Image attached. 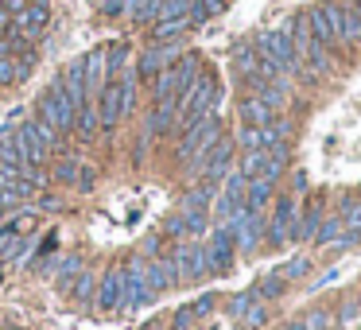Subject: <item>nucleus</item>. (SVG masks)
<instances>
[{
  "mask_svg": "<svg viewBox=\"0 0 361 330\" xmlns=\"http://www.w3.org/2000/svg\"><path fill=\"white\" fill-rule=\"evenodd\" d=\"M233 66L241 71V78H257V71H260V51H257V43H241V47L233 51Z\"/></svg>",
  "mask_w": 361,
  "mask_h": 330,
  "instance_id": "20",
  "label": "nucleus"
},
{
  "mask_svg": "<svg viewBox=\"0 0 361 330\" xmlns=\"http://www.w3.org/2000/svg\"><path fill=\"white\" fill-rule=\"evenodd\" d=\"M272 179H249V190H245V210L260 214L268 206V198H272Z\"/></svg>",
  "mask_w": 361,
  "mask_h": 330,
  "instance_id": "21",
  "label": "nucleus"
},
{
  "mask_svg": "<svg viewBox=\"0 0 361 330\" xmlns=\"http://www.w3.org/2000/svg\"><path fill=\"white\" fill-rule=\"evenodd\" d=\"M307 272H311V260H303V257H299V260H288V264L280 268L283 280H299V276H307Z\"/></svg>",
  "mask_w": 361,
  "mask_h": 330,
  "instance_id": "38",
  "label": "nucleus"
},
{
  "mask_svg": "<svg viewBox=\"0 0 361 330\" xmlns=\"http://www.w3.org/2000/svg\"><path fill=\"white\" fill-rule=\"evenodd\" d=\"M32 226H35V218H32V214H24V218H16V221H12L8 229H12V233H20V237H24V233H27V229H32Z\"/></svg>",
  "mask_w": 361,
  "mask_h": 330,
  "instance_id": "43",
  "label": "nucleus"
},
{
  "mask_svg": "<svg viewBox=\"0 0 361 330\" xmlns=\"http://www.w3.org/2000/svg\"><path fill=\"white\" fill-rule=\"evenodd\" d=\"M32 125H35V133H39V140L47 144L51 152H55V148H59V136H63V133H55V128H51L47 121H39V117H32Z\"/></svg>",
  "mask_w": 361,
  "mask_h": 330,
  "instance_id": "37",
  "label": "nucleus"
},
{
  "mask_svg": "<svg viewBox=\"0 0 361 330\" xmlns=\"http://www.w3.org/2000/svg\"><path fill=\"white\" fill-rule=\"evenodd\" d=\"M82 175V159H59L55 164V179L59 183H78Z\"/></svg>",
  "mask_w": 361,
  "mask_h": 330,
  "instance_id": "32",
  "label": "nucleus"
},
{
  "mask_svg": "<svg viewBox=\"0 0 361 330\" xmlns=\"http://www.w3.org/2000/svg\"><path fill=\"white\" fill-rule=\"evenodd\" d=\"M342 43H361V0H342Z\"/></svg>",
  "mask_w": 361,
  "mask_h": 330,
  "instance_id": "16",
  "label": "nucleus"
},
{
  "mask_svg": "<svg viewBox=\"0 0 361 330\" xmlns=\"http://www.w3.org/2000/svg\"><path fill=\"white\" fill-rule=\"evenodd\" d=\"M0 32H12V12L0 4Z\"/></svg>",
  "mask_w": 361,
  "mask_h": 330,
  "instance_id": "47",
  "label": "nucleus"
},
{
  "mask_svg": "<svg viewBox=\"0 0 361 330\" xmlns=\"http://www.w3.org/2000/svg\"><path fill=\"white\" fill-rule=\"evenodd\" d=\"M152 97H156V105L164 102H179L183 97V71H179V59H175L167 71L156 74V86H152Z\"/></svg>",
  "mask_w": 361,
  "mask_h": 330,
  "instance_id": "13",
  "label": "nucleus"
},
{
  "mask_svg": "<svg viewBox=\"0 0 361 330\" xmlns=\"http://www.w3.org/2000/svg\"><path fill=\"white\" fill-rule=\"evenodd\" d=\"M229 164H233V144H229V140H218V144H214V148L195 164V171L202 175L206 183H218V179H226V175H229Z\"/></svg>",
  "mask_w": 361,
  "mask_h": 330,
  "instance_id": "11",
  "label": "nucleus"
},
{
  "mask_svg": "<svg viewBox=\"0 0 361 330\" xmlns=\"http://www.w3.org/2000/svg\"><path fill=\"white\" fill-rule=\"evenodd\" d=\"M82 272V257H66L63 260V268H59V288H71V283H74V276H78Z\"/></svg>",
  "mask_w": 361,
  "mask_h": 330,
  "instance_id": "33",
  "label": "nucleus"
},
{
  "mask_svg": "<svg viewBox=\"0 0 361 330\" xmlns=\"http://www.w3.org/2000/svg\"><path fill=\"white\" fill-rule=\"evenodd\" d=\"M190 28V16H179V20H156L152 24V39L156 43H167V39H175V35H183Z\"/></svg>",
  "mask_w": 361,
  "mask_h": 330,
  "instance_id": "25",
  "label": "nucleus"
},
{
  "mask_svg": "<svg viewBox=\"0 0 361 330\" xmlns=\"http://www.w3.org/2000/svg\"><path fill=\"white\" fill-rule=\"evenodd\" d=\"M136 102V74H121V78H109L105 90L97 94V117H102V128H113Z\"/></svg>",
  "mask_w": 361,
  "mask_h": 330,
  "instance_id": "1",
  "label": "nucleus"
},
{
  "mask_svg": "<svg viewBox=\"0 0 361 330\" xmlns=\"http://www.w3.org/2000/svg\"><path fill=\"white\" fill-rule=\"evenodd\" d=\"M128 59H133V51H128L125 43H113V47L105 51V66H109V78H121V74L128 71Z\"/></svg>",
  "mask_w": 361,
  "mask_h": 330,
  "instance_id": "26",
  "label": "nucleus"
},
{
  "mask_svg": "<svg viewBox=\"0 0 361 330\" xmlns=\"http://www.w3.org/2000/svg\"><path fill=\"white\" fill-rule=\"evenodd\" d=\"M237 144H241L245 152H257V148H264V136H260V128L245 125L241 133H237Z\"/></svg>",
  "mask_w": 361,
  "mask_h": 330,
  "instance_id": "35",
  "label": "nucleus"
},
{
  "mask_svg": "<svg viewBox=\"0 0 361 330\" xmlns=\"http://www.w3.org/2000/svg\"><path fill=\"white\" fill-rule=\"evenodd\" d=\"M39 121H47L55 133H74V117H78V109H74V102L66 97V90L63 86H55L51 94H43L39 97V113H35Z\"/></svg>",
  "mask_w": 361,
  "mask_h": 330,
  "instance_id": "4",
  "label": "nucleus"
},
{
  "mask_svg": "<svg viewBox=\"0 0 361 330\" xmlns=\"http://www.w3.org/2000/svg\"><path fill=\"white\" fill-rule=\"evenodd\" d=\"M214 105H218V82H214V74H198V82L179 97V125L190 128L195 121L210 117Z\"/></svg>",
  "mask_w": 361,
  "mask_h": 330,
  "instance_id": "2",
  "label": "nucleus"
},
{
  "mask_svg": "<svg viewBox=\"0 0 361 330\" xmlns=\"http://www.w3.org/2000/svg\"><path fill=\"white\" fill-rule=\"evenodd\" d=\"M299 322H303V330H330L334 326V314L322 311V307H314V311H307Z\"/></svg>",
  "mask_w": 361,
  "mask_h": 330,
  "instance_id": "31",
  "label": "nucleus"
},
{
  "mask_svg": "<svg viewBox=\"0 0 361 330\" xmlns=\"http://www.w3.org/2000/svg\"><path fill=\"white\" fill-rule=\"evenodd\" d=\"M190 322H195V311H190V307H183V311L175 314V330H187Z\"/></svg>",
  "mask_w": 361,
  "mask_h": 330,
  "instance_id": "46",
  "label": "nucleus"
},
{
  "mask_svg": "<svg viewBox=\"0 0 361 330\" xmlns=\"http://www.w3.org/2000/svg\"><path fill=\"white\" fill-rule=\"evenodd\" d=\"M257 51H260V55H268L272 63H280L283 74H299V71H303V63H299V55H295V47H291L288 32H264L257 39Z\"/></svg>",
  "mask_w": 361,
  "mask_h": 330,
  "instance_id": "7",
  "label": "nucleus"
},
{
  "mask_svg": "<svg viewBox=\"0 0 361 330\" xmlns=\"http://www.w3.org/2000/svg\"><path fill=\"white\" fill-rule=\"evenodd\" d=\"M97 125H102V117H97V102H86L78 109V117H74V133H78L82 140H94Z\"/></svg>",
  "mask_w": 361,
  "mask_h": 330,
  "instance_id": "23",
  "label": "nucleus"
},
{
  "mask_svg": "<svg viewBox=\"0 0 361 330\" xmlns=\"http://www.w3.org/2000/svg\"><path fill=\"white\" fill-rule=\"evenodd\" d=\"M245 322H249V326H260V322H264V307L252 303V307H249V314H245Z\"/></svg>",
  "mask_w": 361,
  "mask_h": 330,
  "instance_id": "45",
  "label": "nucleus"
},
{
  "mask_svg": "<svg viewBox=\"0 0 361 330\" xmlns=\"http://www.w3.org/2000/svg\"><path fill=\"white\" fill-rule=\"evenodd\" d=\"M0 90H4V86H0Z\"/></svg>",
  "mask_w": 361,
  "mask_h": 330,
  "instance_id": "49",
  "label": "nucleus"
},
{
  "mask_svg": "<svg viewBox=\"0 0 361 330\" xmlns=\"http://www.w3.org/2000/svg\"><path fill=\"white\" fill-rule=\"evenodd\" d=\"M175 63V51H167V47H152L148 55H140V63H136V74H140V78H156L159 71H167V66Z\"/></svg>",
  "mask_w": 361,
  "mask_h": 330,
  "instance_id": "15",
  "label": "nucleus"
},
{
  "mask_svg": "<svg viewBox=\"0 0 361 330\" xmlns=\"http://www.w3.org/2000/svg\"><path fill=\"white\" fill-rule=\"evenodd\" d=\"M307 24H311L314 39H319L322 47L342 43V12H338V4H330V0H322V4H314V8L307 12Z\"/></svg>",
  "mask_w": 361,
  "mask_h": 330,
  "instance_id": "6",
  "label": "nucleus"
},
{
  "mask_svg": "<svg viewBox=\"0 0 361 330\" xmlns=\"http://www.w3.org/2000/svg\"><path fill=\"white\" fill-rule=\"evenodd\" d=\"M121 295H125V268H109L97 283V307L102 311H117Z\"/></svg>",
  "mask_w": 361,
  "mask_h": 330,
  "instance_id": "14",
  "label": "nucleus"
},
{
  "mask_svg": "<svg viewBox=\"0 0 361 330\" xmlns=\"http://www.w3.org/2000/svg\"><path fill=\"white\" fill-rule=\"evenodd\" d=\"M272 117H276V113L268 109V105L260 102V97H245V102H241V121H245V125L264 128V125H272Z\"/></svg>",
  "mask_w": 361,
  "mask_h": 330,
  "instance_id": "19",
  "label": "nucleus"
},
{
  "mask_svg": "<svg viewBox=\"0 0 361 330\" xmlns=\"http://www.w3.org/2000/svg\"><path fill=\"white\" fill-rule=\"evenodd\" d=\"M218 140H221V125H218V117L210 113V117L195 121L190 128H183V136H179V159H183V164H198V159H202Z\"/></svg>",
  "mask_w": 361,
  "mask_h": 330,
  "instance_id": "3",
  "label": "nucleus"
},
{
  "mask_svg": "<svg viewBox=\"0 0 361 330\" xmlns=\"http://www.w3.org/2000/svg\"><path fill=\"white\" fill-rule=\"evenodd\" d=\"M27 249V237L12 233V229H4L0 233V260H20V252Z\"/></svg>",
  "mask_w": 361,
  "mask_h": 330,
  "instance_id": "28",
  "label": "nucleus"
},
{
  "mask_svg": "<svg viewBox=\"0 0 361 330\" xmlns=\"http://www.w3.org/2000/svg\"><path fill=\"white\" fill-rule=\"evenodd\" d=\"M159 8H164V0H144L140 8L133 12L136 24H148V20H159Z\"/></svg>",
  "mask_w": 361,
  "mask_h": 330,
  "instance_id": "36",
  "label": "nucleus"
},
{
  "mask_svg": "<svg viewBox=\"0 0 361 330\" xmlns=\"http://www.w3.org/2000/svg\"><path fill=\"white\" fill-rule=\"evenodd\" d=\"M12 144H16L20 159H24V164H32V167H43L51 159V148L39 140V133H35L32 121H24L20 128H12Z\"/></svg>",
  "mask_w": 361,
  "mask_h": 330,
  "instance_id": "8",
  "label": "nucleus"
},
{
  "mask_svg": "<svg viewBox=\"0 0 361 330\" xmlns=\"http://www.w3.org/2000/svg\"><path fill=\"white\" fill-rule=\"evenodd\" d=\"M175 121H179V102H164V105H156V113L148 117V128H144V133H148V136H164V133H171V128H175Z\"/></svg>",
  "mask_w": 361,
  "mask_h": 330,
  "instance_id": "17",
  "label": "nucleus"
},
{
  "mask_svg": "<svg viewBox=\"0 0 361 330\" xmlns=\"http://www.w3.org/2000/svg\"><path fill=\"white\" fill-rule=\"evenodd\" d=\"M71 291H74L78 299H86L90 291H94V276H90V272H78V276H74V283H71Z\"/></svg>",
  "mask_w": 361,
  "mask_h": 330,
  "instance_id": "39",
  "label": "nucleus"
},
{
  "mask_svg": "<svg viewBox=\"0 0 361 330\" xmlns=\"http://www.w3.org/2000/svg\"><path fill=\"white\" fill-rule=\"evenodd\" d=\"M342 233H345L342 218H322V226H319V233H314V241H319V245H334Z\"/></svg>",
  "mask_w": 361,
  "mask_h": 330,
  "instance_id": "29",
  "label": "nucleus"
},
{
  "mask_svg": "<svg viewBox=\"0 0 361 330\" xmlns=\"http://www.w3.org/2000/svg\"><path fill=\"white\" fill-rule=\"evenodd\" d=\"M252 303H257V291H241V295L229 299V314H233V319H245Z\"/></svg>",
  "mask_w": 361,
  "mask_h": 330,
  "instance_id": "34",
  "label": "nucleus"
},
{
  "mask_svg": "<svg viewBox=\"0 0 361 330\" xmlns=\"http://www.w3.org/2000/svg\"><path fill=\"white\" fill-rule=\"evenodd\" d=\"M94 183H97L94 167H90V164H82V175H78V187H82V190H94Z\"/></svg>",
  "mask_w": 361,
  "mask_h": 330,
  "instance_id": "42",
  "label": "nucleus"
},
{
  "mask_svg": "<svg viewBox=\"0 0 361 330\" xmlns=\"http://www.w3.org/2000/svg\"><path fill=\"white\" fill-rule=\"evenodd\" d=\"M171 264L179 272V280H202L210 268H206V245H179L171 252Z\"/></svg>",
  "mask_w": 361,
  "mask_h": 330,
  "instance_id": "12",
  "label": "nucleus"
},
{
  "mask_svg": "<svg viewBox=\"0 0 361 330\" xmlns=\"http://www.w3.org/2000/svg\"><path fill=\"white\" fill-rule=\"evenodd\" d=\"M214 303H218V299H214V295H202V299H198L195 307H190V311H195V319H198V314H210V311H214Z\"/></svg>",
  "mask_w": 361,
  "mask_h": 330,
  "instance_id": "44",
  "label": "nucleus"
},
{
  "mask_svg": "<svg viewBox=\"0 0 361 330\" xmlns=\"http://www.w3.org/2000/svg\"><path fill=\"white\" fill-rule=\"evenodd\" d=\"M283 283H288V280H283L280 272H272V276H264L252 291H257V299H276V295H283Z\"/></svg>",
  "mask_w": 361,
  "mask_h": 330,
  "instance_id": "30",
  "label": "nucleus"
},
{
  "mask_svg": "<svg viewBox=\"0 0 361 330\" xmlns=\"http://www.w3.org/2000/svg\"><path fill=\"white\" fill-rule=\"evenodd\" d=\"M319 226H322V210H319V206H311V210H307L303 218H295V229H291V241H314Z\"/></svg>",
  "mask_w": 361,
  "mask_h": 330,
  "instance_id": "22",
  "label": "nucleus"
},
{
  "mask_svg": "<svg viewBox=\"0 0 361 330\" xmlns=\"http://www.w3.org/2000/svg\"><path fill=\"white\" fill-rule=\"evenodd\" d=\"M233 257H237L233 233H229L226 226H218V229L210 233V241H206V268H210V272H229Z\"/></svg>",
  "mask_w": 361,
  "mask_h": 330,
  "instance_id": "9",
  "label": "nucleus"
},
{
  "mask_svg": "<svg viewBox=\"0 0 361 330\" xmlns=\"http://www.w3.org/2000/svg\"><path fill=\"white\" fill-rule=\"evenodd\" d=\"M214 198H218V183H206V179H202L187 198H183V210H206Z\"/></svg>",
  "mask_w": 361,
  "mask_h": 330,
  "instance_id": "24",
  "label": "nucleus"
},
{
  "mask_svg": "<svg viewBox=\"0 0 361 330\" xmlns=\"http://www.w3.org/2000/svg\"><path fill=\"white\" fill-rule=\"evenodd\" d=\"M288 39H291V47H295L299 63H303L307 51H311V43H314V32H311V24H307V12H303V16H295V20L288 24Z\"/></svg>",
  "mask_w": 361,
  "mask_h": 330,
  "instance_id": "18",
  "label": "nucleus"
},
{
  "mask_svg": "<svg viewBox=\"0 0 361 330\" xmlns=\"http://www.w3.org/2000/svg\"><path fill=\"white\" fill-rule=\"evenodd\" d=\"M16 82V59H0V86H12Z\"/></svg>",
  "mask_w": 361,
  "mask_h": 330,
  "instance_id": "40",
  "label": "nucleus"
},
{
  "mask_svg": "<svg viewBox=\"0 0 361 330\" xmlns=\"http://www.w3.org/2000/svg\"><path fill=\"white\" fill-rule=\"evenodd\" d=\"M299 206H295V195H280V202H276V214L272 221H268V241L272 245H288L291 241V229H295V218H299Z\"/></svg>",
  "mask_w": 361,
  "mask_h": 330,
  "instance_id": "10",
  "label": "nucleus"
},
{
  "mask_svg": "<svg viewBox=\"0 0 361 330\" xmlns=\"http://www.w3.org/2000/svg\"><path fill=\"white\" fill-rule=\"evenodd\" d=\"M357 307H361V295H357Z\"/></svg>",
  "mask_w": 361,
  "mask_h": 330,
  "instance_id": "48",
  "label": "nucleus"
},
{
  "mask_svg": "<svg viewBox=\"0 0 361 330\" xmlns=\"http://www.w3.org/2000/svg\"><path fill=\"white\" fill-rule=\"evenodd\" d=\"M164 233H167V237H183V233H187V221H183V214H175V218H167Z\"/></svg>",
  "mask_w": 361,
  "mask_h": 330,
  "instance_id": "41",
  "label": "nucleus"
},
{
  "mask_svg": "<svg viewBox=\"0 0 361 330\" xmlns=\"http://www.w3.org/2000/svg\"><path fill=\"white\" fill-rule=\"evenodd\" d=\"M226 229L233 233V245L241 252H252L260 241H264V233H268V226H264V214H252V210H241V214H233V218L226 221Z\"/></svg>",
  "mask_w": 361,
  "mask_h": 330,
  "instance_id": "5",
  "label": "nucleus"
},
{
  "mask_svg": "<svg viewBox=\"0 0 361 330\" xmlns=\"http://www.w3.org/2000/svg\"><path fill=\"white\" fill-rule=\"evenodd\" d=\"M226 12V0H190V24H202Z\"/></svg>",
  "mask_w": 361,
  "mask_h": 330,
  "instance_id": "27",
  "label": "nucleus"
}]
</instances>
